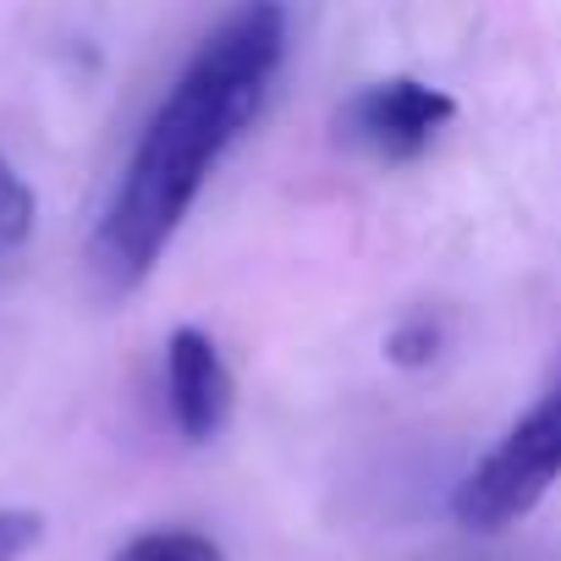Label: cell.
<instances>
[{"mask_svg":"<svg viewBox=\"0 0 561 561\" xmlns=\"http://www.w3.org/2000/svg\"><path fill=\"white\" fill-rule=\"evenodd\" d=\"M280 61H287V7L280 0H237L198 39L165 100L149 111L94 226L89 264L111 293H133L160 264L209 171L259 116L270 83L280 78Z\"/></svg>","mask_w":561,"mask_h":561,"instance_id":"6da1fadb","label":"cell"},{"mask_svg":"<svg viewBox=\"0 0 561 561\" xmlns=\"http://www.w3.org/2000/svg\"><path fill=\"white\" fill-rule=\"evenodd\" d=\"M561 479V386L545 391L451 490V517L468 534H501L523 523Z\"/></svg>","mask_w":561,"mask_h":561,"instance_id":"7a4b0ae2","label":"cell"},{"mask_svg":"<svg viewBox=\"0 0 561 561\" xmlns=\"http://www.w3.org/2000/svg\"><path fill=\"white\" fill-rule=\"evenodd\" d=\"M451 116H457V100L446 89H430L419 78H386V83H364L336 111V127L364 154L402 165V160H419Z\"/></svg>","mask_w":561,"mask_h":561,"instance_id":"3957f363","label":"cell"},{"mask_svg":"<svg viewBox=\"0 0 561 561\" xmlns=\"http://www.w3.org/2000/svg\"><path fill=\"white\" fill-rule=\"evenodd\" d=\"M165 402H171V424L182 440L209 446L237 402L231 369L215 347V336H204L198 325H176L165 336Z\"/></svg>","mask_w":561,"mask_h":561,"instance_id":"277c9868","label":"cell"},{"mask_svg":"<svg viewBox=\"0 0 561 561\" xmlns=\"http://www.w3.org/2000/svg\"><path fill=\"white\" fill-rule=\"evenodd\" d=\"M446 342H451L446 320L419 309V314H402V320L391 325V336H386V358H391L397 369H430V364L446 353Z\"/></svg>","mask_w":561,"mask_h":561,"instance_id":"5b68a950","label":"cell"},{"mask_svg":"<svg viewBox=\"0 0 561 561\" xmlns=\"http://www.w3.org/2000/svg\"><path fill=\"white\" fill-rule=\"evenodd\" d=\"M34 187L23 182V171L0 154V264H7L12 253H23V242L34 237Z\"/></svg>","mask_w":561,"mask_h":561,"instance_id":"8992f818","label":"cell"},{"mask_svg":"<svg viewBox=\"0 0 561 561\" xmlns=\"http://www.w3.org/2000/svg\"><path fill=\"white\" fill-rule=\"evenodd\" d=\"M116 561H226L220 545L198 528H149L116 550Z\"/></svg>","mask_w":561,"mask_h":561,"instance_id":"52a82bcc","label":"cell"},{"mask_svg":"<svg viewBox=\"0 0 561 561\" xmlns=\"http://www.w3.org/2000/svg\"><path fill=\"white\" fill-rule=\"evenodd\" d=\"M45 534V517L39 512H23V506H0V561H23Z\"/></svg>","mask_w":561,"mask_h":561,"instance_id":"ba28073f","label":"cell"}]
</instances>
